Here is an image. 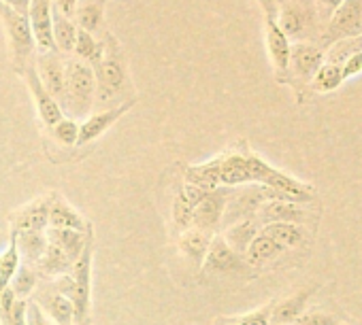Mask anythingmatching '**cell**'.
Instances as JSON below:
<instances>
[{
  "label": "cell",
  "mask_w": 362,
  "mask_h": 325,
  "mask_svg": "<svg viewBox=\"0 0 362 325\" xmlns=\"http://www.w3.org/2000/svg\"><path fill=\"white\" fill-rule=\"evenodd\" d=\"M132 106V102H126L122 106H115L111 111H100V113H94L92 117H88L81 125H79V138H77V145H86V142H92L96 140L98 136H103L128 109Z\"/></svg>",
  "instance_id": "obj_17"
},
{
  "label": "cell",
  "mask_w": 362,
  "mask_h": 325,
  "mask_svg": "<svg viewBox=\"0 0 362 325\" xmlns=\"http://www.w3.org/2000/svg\"><path fill=\"white\" fill-rule=\"evenodd\" d=\"M64 79H66L64 113H71L73 117H86L96 102L94 68L79 58H71L64 62Z\"/></svg>",
  "instance_id": "obj_2"
},
{
  "label": "cell",
  "mask_w": 362,
  "mask_h": 325,
  "mask_svg": "<svg viewBox=\"0 0 362 325\" xmlns=\"http://www.w3.org/2000/svg\"><path fill=\"white\" fill-rule=\"evenodd\" d=\"M26 323L28 325H56L39 304H26Z\"/></svg>",
  "instance_id": "obj_41"
},
{
  "label": "cell",
  "mask_w": 362,
  "mask_h": 325,
  "mask_svg": "<svg viewBox=\"0 0 362 325\" xmlns=\"http://www.w3.org/2000/svg\"><path fill=\"white\" fill-rule=\"evenodd\" d=\"M105 5L107 0H79L73 22L79 30L92 37H105Z\"/></svg>",
  "instance_id": "obj_15"
},
{
  "label": "cell",
  "mask_w": 362,
  "mask_h": 325,
  "mask_svg": "<svg viewBox=\"0 0 362 325\" xmlns=\"http://www.w3.org/2000/svg\"><path fill=\"white\" fill-rule=\"evenodd\" d=\"M52 18H54V47L60 54H71L75 47V39H77V26L73 20L60 16L54 7H52Z\"/></svg>",
  "instance_id": "obj_26"
},
{
  "label": "cell",
  "mask_w": 362,
  "mask_h": 325,
  "mask_svg": "<svg viewBox=\"0 0 362 325\" xmlns=\"http://www.w3.org/2000/svg\"><path fill=\"white\" fill-rule=\"evenodd\" d=\"M77 3H79V0H52V7H54L60 16L73 20L75 9H77Z\"/></svg>",
  "instance_id": "obj_43"
},
{
  "label": "cell",
  "mask_w": 362,
  "mask_h": 325,
  "mask_svg": "<svg viewBox=\"0 0 362 325\" xmlns=\"http://www.w3.org/2000/svg\"><path fill=\"white\" fill-rule=\"evenodd\" d=\"M11 291L16 293V298L18 300H24L33 289H35V285H37V276H35V272L30 270V268H20L18 272H16V276H13V281H11Z\"/></svg>",
  "instance_id": "obj_37"
},
{
  "label": "cell",
  "mask_w": 362,
  "mask_h": 325,
  "mask_svg": "<svg viewBox=\"0 0 362 325\" xmlns=\"http://www.w3.org/2000/svg\"><path fill=\"white\" fill-rule=\"evenodd\" d=\"M47 243L54 245V247H58L62 253H66L71 262H77L79 255H81L83 249H86V238H83V234L77 232V230H60V228H54V230L49 232Z\"/></svg>",
  "instance_id": "obj_24"
},
{
  "label": "cell",
  "mask_w": 362,
  "mask_h": 325,
  "mask_svg": "<svg viewBox=\"0 0 362 325\" xmlns=\"http://www.w3.org/2000/svg\"><path fill=\"white\" fill-rule=\"evenodd\" d=\"M324 64V49L313 43H294L290 49L288 77H294L303 85H309L317 68Z\"/></svg>",
  "instance_id": "obj_8"
},
{
  "label": "cell",
  "mask_w": 362,
  "mask_h": 325,
  "mask_svg": "<svg viewBox=\"0 0 362 325\" xmlns=\"http://www.w3.org/2000/svg\"><path fill=\"white\" fill-rule=\"evenodd\" d=\"M337 323L339 321L334 319V314L320 308H309L294 321V325H337Z\"/></svg>",
  "instance_id": "obj_38"
},
{
  "label": "cell",
  "mask_w": 362,
  "mask_h": 325,
  "mask_svg": "<svg viewBox=\"0 0 362 325\" xmlns=\"http://www.w3.org/2000/svg\"><path fill=\"white\" fill-rule=\"evenodd\" d=\"M0 22H3V28L7 32V39H9L11 60H13L18 73L22 75V70L26 66H30V58L37 51L33 30H30V22H28V13H22L9 5L0 3Z\"/></svg>",
  "instance_id": "obj_3"
},
{
  "label": "cell",
  "mask_w": 362,
  "mask_h": 325,
  "mask_svg": "<svg viewBox=\"0 0 362 325\" xmlns=\"http://www.w3.org/2000/svg\"><path fill=\"white\" fill-rule=\"evenodd\" d=\"M39 302L43 304V308L47 310V317L56 323V325H71L75 321V310H73V302L58 293L56 289L52 291H41L39 293Z\"/></svg>",
  "instance_id": "obj_20"
},
{
  "label": "cell",
  "mask_w": 362,
  "mask_h": 325,
  "mask_svg": "<svg viewBox=\"0 0 362 325\" xmlns=\"http://www.w3.org/2000/svg\"><path fill=\"white\" fill-rule=\"evenodd\" d=\"M273 304H275V302H271V304H267V306H262V308H258V310H252V312L243 314V317L237 321V325H271V310H273Z\"/></svg>",
  "instance_id": "obj_39"
},
{
  "label": "cell",
  "mask_w": 362,
  "mask_h": 325,
  "mask_svg": "<svg viewBox=\"0 0 362 325\" xmlns=\"http://www.w3.org/2000/svg\"><path fill=\"white\" fill-rule=\"evenodd\" d=\"M309 217V213L296 204V202H288V200H269L264 204H260V209L256 211V219L267 226V223H303Z\"/></svg>",
  "instance_id": "obj_14"
},
{
  "label": "cell",
  "mask_w": 362,
  "mask_h": 325,
  "mask_svg": "<svg viewBox=\"0 0 362 325\" xmlns=\"http://www.w3.org/2000/svg\"><path fill=\"white\" fill-rule=\"evenodd\" d=\"M228 198H230V192L224 190V188L207 192L205 198L197 204V209L192 213V219H190V226L197 228V230L214 234V230H218L220 223H222V215H224Z\"/></svg>",
  "instance_id": "obj_6"
},
{
  "label": "cell",
  "mask_w": 362,
  "mask_h": 325,
  "mask_svg": "<svg viewBox=\"0 0 362 325\" xmlns=\"http://www.w3.org/2000/svg\"><path fill=\"white\" fill-rule=\"evenodd\" d=\"M260 230H262V223L256 217H247V219H241V221L228 226L224 230V236L222 238L226 240V245L235 253H239L243 257L245 251H247V247H250V243L260 234Z\"/></svg>",
  "instance_id": "obj_18"
},
{
  "label": "cell",
  "mask_w": 362,
  "mask_h": 325,
  "mask_svg": "<svg viewBox=\"0 0 362 325\" xmlns=\"http://www.w3.org/2000/svg\"><path fill=\"white\" fill-rule=\"evenodd\" d=\"M209 245H211V234L203 232V230H197L192 226L186 228L184 234H181V238H179V249L184 251L190 259H194L197 264L205 262Z\"/></svg>",
  "instance_id": "obj_22"
},
{
  "label": "cell",
  "mask_w": 362,
  "mask_h": 325,
  "mask_svg": "<svg viewBox=\"0 0 362 325\" xmlns=\"http://www.w3.org/2000/svg\"><path fill=\"white\" fill-rule=\"evenodd\" d=\"M22 77L26 79V85H28V90H30V94H33V98H35L39 117L43 119L45 125L54 128L60 119H64V113H62L60 104H58V102L49 96V92L43 87V83H41V79H39V75H37V68H35L33 64L26 66V68L22 70Z\"/></svg>",
  "instance_id": "obj_11"
},
{
  "label": "cell",
  "mask_w": 362,
  "mask_h": 325,
  "mask_svg": "<svg viewBox=\"0 0 362 325\" xmlns=\"http://www.w3.org/2000/svg\"><path fill=\"white\" fill-rule=\"evenodd\" d=\"M320 289V285H313V287H307V289H300L296 291L294 295L281 300V302H275L273 304V310H271V323H284V325H294V321L307 310V302L311 300V295Z\"/></svg>",
  "instance_id": "obj_16"
},
{
  "label": "cell",
  "mask_w": 362,
  "mask_h": 325,
  "mask_svg": "<svg viewBox=\"0 0 362 325\" xmlns=\"http://www.w3.org/2000/svg\"><path fill=\"white\" fill-rule=\"evenodd\" d=\"M264 41H267V51H269V58H271V64H273L277 79H286L288 68H290L292 43L279 30V26L273 18H264Z\"/></svg>",
  "instance_id": "obj_9"
},
{
  "label": "cell",
  "mask_w": 362,
  "mask_h": 325,
  "mask_svg": "<svg viewBox=\"0 0 362 325\" xmlns=\"http://www.w3.org/2000/svg\"><path fill=\"white\" fill-rule=\"evenodd\" d=\"M28 22L39 54L56 51L54 47V18H52V0H30Z\"/></svg>",
  "instance_id": "obj_7"
},
{
  "label": "cell",
  "mask_w": 362,
  "mask_h": 325,
  "mask_svg": "<svg viewBox=\"0 0 362 325\" xmlns=\"http://www.w3.org/2000/svg\"><path fill=\"white\" fill-rule=\"evenodd\" d=\"M47 219L54 228H60V230H77L81 232L83 230V219L79 217L77 211H73L66 202L62 200H54L49 202V213H47Z\"/></svg>",
  "instance_id": "obj_28"
},
{
  "label": "cell",
  "mask_w": 362,
  "mask_h": 325,
  "mask_svg": "<svg viewBox=\"0 0 362 325\" xmlns=\"http://www.w3.org/2000/svg\"><path fill=\"white\" fill-rule=\"evenodd\" d=\"M103 51H105V45H103V39L98 41L96 37L88 35L86 30H77V39H75V47H73V54L88 62L90 66H94L100 58H103Z\"/></svg>",
  "instance_id": "obj_30"
},
{
  "label": "cell",
  "mask_w": 362,
  "mask_h": 325,
  "mask_svg": "<svg viewBox=\"0 0 362 325\" xmlns=\"http://www.w3.org/2000/svg\"><path fill=\"white\" fill-rule=\"evenodd\" d=\"M47 236L43 232H22L18 240V249L28 262H39L47 251Z\"/></svg>",
  "instance_id": "obj_33"
},
{
  "label": "cell",
  "mask_w": 362,
  "mask_h": 325,
  "mask_svg": "<svg viewBox=\"0 0 362 325\" xmlns=\"http://www.w3.org/2000/svg\"><path fill=\"white\" fill-rule=\"evenodd\" d=\"M343 3V0H315V11H317V18L328 22V18L334 13V9Z\"/></svg>",
  "instance_id": "obj_42"
},
{
  "label": "cell",
  "mask_w": 362,
  "mask_h": 325,
  "mask_svg": "<svg viewBox=\"0 0 362 325\" xmlns=\"http://www.w3.org/2000/svg\"><path fill=\"white\" fill-rule=\"evenodd\" d=\"M271 325H284V323H271Z\"/></svg>",
  "instance_id": "obj_47"
},
{
  "label": "cell",
  "mask_w": 362,
  "mask_h": 325,
  "mask_svg": "<svg viewBox=\"0 0 362 325\" xmlns=\"http://www.w3.org/2000/svg\"><path fill=\"white\" fill-rule=\"evenodd\" d=\"M0 3L9 5V7H13V9H18L22 13H28V7H30V0H0Z\"/></svg>",
  "instance_id": "obj_45"
},
{
  "label": "cell",
  "mask_w": 362,
  "mask_h": 325,
  "mask_svg": "<svg viewBox=\"0 0 362 325\" xmlns=\"http://www.w3.org/2000/svg\"><path fill=\"white\" fill-rule=\"evenodd\" d=\"M256 3L260 5V9L264 11V18H273L275 20V16H277V0H256Z\"/></svg>",
  "instance_id": "obj_44"
},
{
  "label": "cell",
  "mask_w": 362,
  "mask_h": 325,
  "mask_svg": "<svg viewBox=\"0 0 362 325\" xmlns=\"http://www.w3.org/2000/svg\"><path fill=\"white\" fill-rule=\"evenodd\" d=\"M203 266L209 272L235 274V272H241L245 268V259L239 253H235L222 236H216V238H211V245H209V251L205 255Z\"/></svg>",
  "instance_id": "obj_12"
},
{
  "label": "cell",
  "mask_w": 362,
  "mask_h": 325,
  "mask_svg": "<svg viewBox=\"0 0 362 325\" xmlns=\"http://www.w3.org/2000/svg\"><path fill=\"white\" fill-rule=\"evenodd\" d=\"M47 213H49V202H43V204H35L30 209H26L20 217H18V228L20 232H43V228L49 223L47 219Z\"/></svg>",
  "instance_id": "obj_34"
},
{
  "label": "cell",
  "mask_w": 362,
  "mask_h": 325,
  "mask_svg": "<svg viewBox=\"0 0 362 325\" xmlns=\"http://www.w3.org/2000/svg\"><path fill=\"white\" fill-rule=\"evenodd\" d=\"M103 45H105L103 58L92 66L96 75V102L100 104L115 98L128 83V73L117 41L109 32H105Z\"/></svg>",
  "instance_id": "obj_1"
},
{
  "label": "cell",
  "mask_w": 362,
  "mask_h": 325,
  "mask_svg": "<svg viewBox=\"0 0 362 325\" xmlns=\"http://www.w3.org/2000/svg\"><path fill=\"white\" fill-rule=\"evenodd\" d=\"M186 181L201 188L203 192H214L220 188V179H218V159H211L207 164L201 166H192L186 173Z\"/></svg>",
  "instance_id": "obj_29"
},
{
  "label": "cell",
  "mask_w": 362,
  "mask_h": 325,
  "mask_svg": "<svg viewBox=\"0 0 362 325\" xmlns=\"http://www.w3.org/2000/svg\"><path fill=\"white\" fill-rule=\"evenodd\" d=\"M341 75H343V81L362 75V51L354 54L351 58H347V60L341 64Z\"/></svg>",
  "instance_id": "obj_40"
},
{
  "label": "cell",
  "mask_w": 362,
  "mask_h": 325,
  "mask_svg": "<svg viewBox=\"0 0 362 325\" xmlns=\"http://www.w3.org/2000/svg\"><path fill=\"white\" fill-rule=\"evenodd\" d=\"M358 51H362V37L343 39V41H337V43L328 45L324 49V62H330V64L341 66L347 58H351Z\"/></svg>",
  "instance_id": "obj_31"
},
{
  "label": "cell",
  "mask_w": 362,
  "mask_h": 325,
  "mask_svg": "<svg viewBox=\"0 0 362 325\" xmlns=\"http://www.w3.org/2000/svg\"><path fill=\"white\" fill-rule=\"evenodd\" d=\"M207 192H203L201 188L192 185V183H184L179 192V198L175 202V223L177 228H190V219H192V213L197 209V204L205 198Z\"/></svg>",
  "instance_id": "obj_21"
},
{
  "label": "cell",
  "mask_w": 362,
  "mask_h": 325,
  "mask_svg": "<svg viewBox=\"0 0 362 325\" xmlns=\"http://www.w3.org/2000/svg\"><path fill=\"white\" fill-rule=\"evenodd\" d=\"M337 325H343V323H337Z\"/></svg>",
  "instance_id": "obj_48"
},
{
  "label": "cell",
  "mask_w": 362,
  "mask_h": 325,
  "mask_svg": "<svg viewBox=\"0 0 362 325\" xmlns=\"http://www.w3.org/2000/svg\"><path fill=\"white\" fill-rule=\"evenodd\" d=\"M354 37H362V0H343L324 26L322 49Z\"/></svg>",
  "instance_id": "obj_4"
},
{
  "label": "cell",
  "mask_w": 362,
  "mask_h": 325,
  "mask_svg": "<svg viewBox=\"0 0 362 325\" xmlns=\"http://www.w3.org/2000/svg\"><path fill=\"white\" fill-rule=\"evenodd\" d=\"M284 251H286L284 247H279L273 238H269L267 234L260 232V234L250 243V247H247V251H245L243 257H245V262L252 264V266H262V264H267V262L279 257Z\"/></svg>",
  "instance_id": "obj_23"
},
{
  "label": "cell",
  "mask_w": 362,
  "mask_h": 325,
  "mask_svg": "<svg viewBox=\"0 0 362 325\" xmlns=\"http://www.w3.org/2000/svg\"><path fill=\"white\" fill-rule=\"evenodd\" d=\"M37 75L49 96L60 104L62 113L66 106V79H64V60L56 54H39L37 56Z\"/></svg>",
  "instance_id": "obj_5"
},
{
  "label": "cell",
  "mask_w": 362,
  "mask_h": 325,
  "mask_svg": "<svg viewBox=\"0 0 362 325\" xmlns=\"http://www.w3.org/2000/svg\"><path fill=\"white\" fill-rule=\"evenodd\" d=\"M262 234H267L269 238H273L279 247L290 249V247H298L305 240V228L298 223H267L260 230Z\"/></svg>",
  "instance_id": "obj_25"
},
{
  "label": "cell",
  "mask_w": 362,
  "mask_h": 325,
  "mask_svg": "<svg viewBox=\"0 0 362 325\" xmlns=\"http://www.w3.org/2000/svg\"><path fill=\"white\" fill-rule=\"evenodd\" d=\"M39 264H41L43 272H47V274H60V272H66L73 262L58 247L47 245V251L43 253V257L39 259Z\"/></svg>",
  "instance_id": "obj_35"
},
{
  "label": "cell",
  "mask_w": 362,
  "mask_h": 325,
  "mask_svg": "<svg viewBox=\"0 0 362 325\" xmlns=\"http://www.w3.org/2000/svg\"><path fill=\"white\" fill-rule=\"evenodd\" d=\"M77 325H88V321H79Z\"/></svg>",
  "instance_id": "obj_46"
},
{
  "label": "cell",
  "mask_w": 362,
  "mask_h": 325,
  "mask_svg": "<svg viewBox=\"0 0 362 325\" xmlns=\"http://www.w3.org/2000/svg\"><path fill=\"white\" fill-rule=\"evenodd\" d=\"M18 270H20V249H18V236H13L9 249L0 255V291L11 287V281Z\"/></svg>",
  "instance_id": "obj_32"
},
{
  "label": "cell",
  "mask_w": 362,
  "mask_h": 325,
  "mask_svg": "<svg viewBox=\"0 0 362 325\" xmlns=\"http://www.w3.org/2000/svg\"><path fill=\"white\" fill-rule=\"evenodd\" d=\"M307 18H309V13L300 5H286V7L277 9L275 22H277L279 30L292 41V39H303L305 37Z\"/></svg>",
  "instance_id": "obj_19"
},
{
  "label": "cell",
  "mask_w": 362,
  "mask_h": 325,
  "mask_svg": "<svg viewBox=\"0 0 362 325\" xmlns=\"http://www.w3.org/2000/svg\"><path fill=\"white\" fill-rule=\"evenodd\" d=\"M218 179H220V188H237V185L252 183L247 153H230L218 157Z\"/></svg>",
  "instance_id": "obj_13"
},
{
  "label": "cell",
  "mask_w": 362,
  "mask_h": 325,
  "mask_svg": "<svg viewBox=\"0 0 362 325\" xmlns=\"http://www.w3.org/2000/svg\"><path fill=\"white\" fill-rule=\"evenodd\" d=\"M343 83H345V81H343V75H341V66L330 64V62H324V64L317 68V73L313 75L309 87H311V92H315V94H330V92L339 90Z\"/></svg>",
  "instance_id": "obj_27"
},
{
  "label": "cell",
  "mask_w": 362,
  "mask_h": 325,
  "mask_svg": "<svg viewBox=\"0 0 362 325\" xmlns=\"http://www.w3.org/2000/svg\"><path fill=\"white\" fill-rule=\"evenodd\" d=\"M90 264H92V251L90 245L83 249L79 259L75 262V274H73V310H75V321H86L88 317V306H90Z\"/></svg>",
  "instance_id": "obj_10"
},
{
  "label": "cell",
  "mask_w": 362,
  "mask_h": 325,
  "mask_svg": "<svg viewBox=\"0 0 362 325\" xmlns=\"http://www.w3.org/2000/svg\"><path fill=\"white\" fill-rule=\"evenodd\" d=\"M52 134L54 138L64 145V147H73L77 145V138H79V125L73 121V119H60L54 128H52Z\"/></svg>",
  "instance_id": "obj_36"
}]
</instances>
